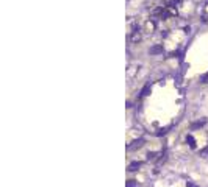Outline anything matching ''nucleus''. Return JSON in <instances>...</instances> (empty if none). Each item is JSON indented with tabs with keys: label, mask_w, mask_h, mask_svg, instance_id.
Wrapping results in <instances>:
<instances>
[{
	"label": "nucleus",
	"mask_w": 208,
	"mask_h": 187,
	"mask_svg": "<svg viewBox=\"0 0 208 187\" xmlns=\"http://www.w3.org/2000/svg\"><path fill=\"white\" fill-rule=\"evenodd\" d=\"M141 39H142V34H141L139 26H135V28L130 31V34H128V42L130 44H138Z\"/></svg>",
	"instance_id": "obj_1"
},
{
	"label": "nucleus",
	"mask_w": 208,
	"mask_h": 187,
	"mask_svg": "<svg viewBox=\"0 0 208 187\" xmlns=\"http://www.w3.org/2000/svg\"><path fill=\"white\" fill-rule=\"evenodd\" d=\"M142 143H144V140H142V139H138V140L132 142L130 145H127V150L132 151V150H135V148H139V146H142Z\"/></svg>",
	"instance_id": "obj_2"
},
{
	"label": "nucleus",
	"mask_w": 208,
	"mask_h": 187,
	"mask_svg": "<svg viewBox=\"0 0 208 187\" xmlns=\"http://www.w3.org/2000/svg\"><path fill=\"white\" fill-rule=\"evenodd\" d=\"M149 53H150V55H158V53H163V47L161 45H153V47H150Z\"/></svg>",
	"instance_id": "obj_3"
},
{
	"label": "nucleus",
	"mask_w": 208,
	"mask_h": 187,
	"mask_svg": "<svg viewBox=\"0 0 208 187\" xmlns=\"http://www.w3.org/2000/svg\"><path fill=\"white\" fill-rule=\"evenodd\" d=\"M142 165V162H139V161H135V162H132L128 165V171H136L139 167Z\"/></svg>",
	"instance_id": "obj_4"
},
{
	"label": "nucleus",
	"mask_w": 208,
	"mask_h": 187,
	"mask_svg": "<svg viewBox=\"0 0 208 187\" xmlns=\"http://www.w3.org/2000/svg\"><path fill=\"white\" fill-rule=\"evenodd\" d=\"M149 90H150V83H147L144 87H142V90H141V97H146L147 94H149Z\"/></svg>",
	"instance_id": "obj_5"
},
{
	"label": "nucleus",
	"mask_w": 208,
	"mask_h": 187,
	"mask_svg": "<svg viewBox=\"0 0 208 187\" xmlns=\"http://www.w3.org/2000/svg\"><path fill=\"white\" fill-rule=\"evenodd\" d=\"M125 187H136V181H135V179H130V181H127Z\"/></svg>",
	"instance_id": "obj_6"
},
{
	"label": "nucleus",
	"mask_w": 208,
	"mask_h": 187,
	"mask_svg": "<svg viewBox=\"0 0 208 187\" xmlns=\"http://www.w3.org/2000/svg\"><path fill=\"white\" fill-rule=\"evenodd\" d=\"M200 156L202 157H208V146H205L203 150H200Z\"/></svg>",
	"instance_id": "obj_7"
},
{
	"label": "nucleus",
	"mask_w": 208,
	"mask_h": 187,
	"mask_svg": "<svg viewBox=\"0 0 208 187\" xmlns=\"http://www.w3.org/2000/svg\"><path fill=\"white\" fill-rule=\"evenodd\" d=\"M186 140L189 142V145L192 146V148H194V146H196V143H194V139H192V136H188V137H186Z\"/></svg>",
	"instance_id": "obj_8"
},
{
	"label": "nucleus",
	"mask_w": 208,
	"mask_h": 187,
	"mask_svg": "<svg viewBox=\"0 0 208 187\" xmlns=\"http://www.w3.org/2000/svg\"><path fill=\"white\" fill-rule=\"evenodd\" d=\"M200 79H202V83H208V73H205Z\"/></svg>",
	"instance_id": "obj_9"
},
{
	"label": "nucleus",
	"mask_w": 208,
	"mask_h": 187,
	"mask_svg": "<svg viewBox=\"0 0 208 187\" xmlns=\"http://www.w3.org/2000/svg\"><path fill=\"white\" fill-rule=\"evenodd\" d=\"M203 123H205V122H197V123H194V125H192V128H199V126H202Z\"/></svg>",
	"instance_id": "obj_10"
}]
</instances>
